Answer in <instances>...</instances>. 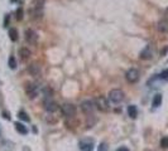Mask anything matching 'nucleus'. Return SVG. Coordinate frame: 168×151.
Listing matches in <instances>:
<instances>
[{
  "instance_id": "nucleus-12",
  "label": "nucleus",
  "mask_w": 168,
  "mask_h": 151,
  "mask_svg": "<svg viewBox=\"0 0 168 151\" xmlns=\"http://www.w3.org/2000/svg\"><path fill=\"white\" fill-rule=\"evenodd\" d=\"M128 115L130 119H137V116H138V108L137 106H134V104H130V106L128 107Z\"/></svg>"
},
{
  "instance_id": "nucleus-8",
  "label": "nucleus",
  "mask_w": 168,
  "mask_h": 151,
  "mask_svg": "<svg viewBox=\"0 0 168 151\" xmlns=\"http://www.w3.org/2000/svg\"><path fill=\"white\" fill-rule=\"evenodd\" d=\"M43 104H44V108H46V110H47L48 112H54V111L58 110V104L54 102L52 98H46L44 102H43Z\"/></svg>"
},
{
  "instance_id": "nucleus-1",
  "label": "nucleus",
  "mask_w": 168,
  "mask_h": 151,
  "mask_svg": "<svg viewBox=\"0 0 168 151\" xmlns=\"http://www.w3.org/2000/svg\"><path fill=\"white\" fill-rule=\"evenodd\" d=\"M61 111L66 117H73L76 115V106L72 103H63L61 106Z\"/></svg>"
},
{
  "instance_id": "nucleus-16",
  "label": "nucleus",
  "mask_w": 168,
  "mask_h": 151,
  "mask_svg": "<svg viewBox=\"0 0 168 151\" xmlns=\"http://www.w3.org/2000/svg\"><path fill=\"white\" fill-rule=\"evenodd\" d=\"M152 103H153L154 107H159V106H161V104H162V95L161 93L155 95L154 97H153V102Z\"/></svg>"
},
{
  "instance_id": "nucleus-6",
  "label": "nucleus",
  "mask_w": 168,
  "mask_h": 151,
  "mask_svg": "<svg viewBox=\"0 0 168 151\" xmlns=\"http://www.w3.org/2000/svg\"><path fill=\"white\" fill-rule=\"evenodd\" d=\"M125 78H127V81L129 83L138 82V79H139V71L135 68H130L127 72V74H125Z\"/></svg>"
},
{
  "instance_id": "nucleus-17",
  "label": "nucleus",
  "mask_w": 168,
  "mask_h": 151,
  "mask_svg": "<svg viewBox=\"0 0 168 151\" xmlns=\"http://www.w3.org/2000/svg\"><path fill=\"white\" fill-rule=\"evenodd\" d=\"M9 38L13 42H16L18 40V30L15 28H10L9 29Z\"/></svg>"
},
{
  "instance_id": "nucleus-4",
  "label": "nucleus",
  "mask_w": 168,
  "mask_h": 151,
  "mask_svg": "<svg viewBox=\"0 0 168 151\" xmlns=\"http://www.w3.org/2000/svg\"><path fill=\"white\" fill-rule=\"evenodd\" d=\"M94 145L95 142L92 138H83L78 142V147L81 151H92L94 150Z\"/></svg>"
},
{
  "instance_id": "nucleus-5",
  "label": "nucleus",
  "mask_w": 168,
  "mask_h": 151,
  "mask_svg": "<svg viewBox=\"0 0 168 151\" xmlns=\"http://www.w3.org/2000/svg\"><path fill=\"white\" fill-rule=\"evenodd\" d=\"M94 102H95V106H96V108H98V110L103 111V112H106V111L109 110V102H107L106 98L103 97V96H100V97L95 98Z\"/></svg>"
},
{
  "instance_id": "nucleus-3",
  "label": "nucleus",
  "mask_w": 168,
  "mask_h": 151,
  "mask_svg": "<svg viewBox=\"0 0 168 151\" xmlns=\"http://www.w3.org/2000/svg\"><path fill=\"white\" fill-rule=\"evenodd\" d=\"M81 110L85 115H92L95 110V102L91 99H86L81 103Z\"/></svg>"
},
{
  "instance_id": "nucleus-27",
  "label": "nucleus",
  "mask_w": 168,
  "mask_h": 151,
  "mask_svg": "<svg viewBox=\"0 0 168 151\" xmlns=\"http://www.w3.org/2000/svg\"><path fill=\"white\" fill-rule=\"evenodd\" d=\"M11 1H13V3H15V1H18V0H11Z\"/></svg>"
},
{
  "instance_id": "nucleus-10",
  "label": "nucleus",
  "mask_w": 168,
  "mask_h": 151,
  "mask_svg": "<svg viewBox=\"0 0 168 151\" xmlns=\"http://www.w3.org/2000/svg\"><path fill=\"white\" fill-rule=\"evenodd\" d=\"M27 95L29 98H34L37 95H38V87L34 86L33 83H31V85H28L27 87Z\"/></svg>"
},
{
  "instance_id": "nucleus-20",
  "label": "nucleus",
  "mask_w": 168,
  "mask_h": 151,
  "mask_svg": "<svg viewBox=\"0 0 168 151\" xmlns=\"http://www.w3.org/2000/svg\"><path fill=\"white\" fill-rule=\"evenodd\" d=\"M9 67H10L11 69H15L16 68V61H15L14 57H10L9 58Z\"/></svg>"
},
{
  "instance_id": "nucleus-26",
  "label": "nucleus",
  "mask_w": 168,
  "mask_h": 151,
  "mask_svg": "<svg viewBox=\"0 0 168 151\" xmlns=\"http://www.w3.org/2000/svg\"><path fill=\"white\" fill-rule=\"evenodd\" d=\"M116 151H129L127 147H119V149H117Z\"/></svg>"
},
{
  "instance_id": "nucleus-28",
  "label": "nucleus",
  "mask_w": 168,
  "mask_h": 151,
  "mask_svg": "<svg viewBox=\"0 0 168 151\" xmlns=\"http://www.w3.org/2000/svg\"><path fill=\"white\" fill-rule=\"evenodd\" d=\"M167 15H168V8H167Z\"/></svg>"
},
{
  "instance_id": "nucleus-15",
  "label": "nucleus",
  "mask_w": 168,
  "mask_h": 151,
  "mask_svg": "<svg viewBox=\"0 0 168 151\" xmlns=\"http://www.w3.org/2000/svg\"><path fill=\"white\" fill-rule=\"evenodd\" d=\"M19 54H20V57H22V59L23 61H27L29 57H31V50L29 49H27V48H22L19 50Z\"/></svg>"
},
{
  "instance_id": "nucleus-23",
  "label": "nucleus",
  "mask_w": 168,
  "mask_h": 151,
  "mask_svg": "<svg viewBox=\"0 0 168 151\" xmlns=\"http://www.w3.org/2000/svg\"><path fill=\"white\" fill-rule=\"evenodd\" d=\"M161 78L164 79V81H167V79H168V69H164V71H163V72L161 73Z\"/></svg>"
},
{
  "instance_id": "nucleus-25",
  "label": "nucleus",
  "mask_w": 168,
  "mask_h": 151,
  "mask_svg": "<svg viewBox=\"0 0 168 151\" xmlns=\"http://www.w3.org/2000/svg\"><path fill=\"white\" fill-rule=\"evenodd\" d=\"M3 116H4V119H6V120H10V115L8 112H3Z\"/></svg>"
},
{
  "instance_id": "nucleus-9",
  "label": "nucleus",
  "mask_w": 168,
  "mask_h": 151,
  "mask_svg": "<svg viewBox=\"0 0 168 151\" xmlns=\"http://www.w3.org/2000/svg\"><path fill=\"white\" fill-rule=\"evenodd\" d=\"M152 54H153V48H152V44H148L147 47L144 48L140 52V58L142 59H149L150 57H152Z\"/></svg>"
},
{
  "instance_id": "nucleus-11",
  "label": "nucleus",
  "mask_w": 168,
  "mask_h": 151,
  "mask_svg": "<svg viewBox=\"0 0 168 151\" xmlns=\"http://www.w3.org/2000/svg\"><path fill=\"white\" fill-rule=\"evenodd\" d=\"M28 71H29V73L32 76H34V77L41 74V67H39L38 63H32V64L28 67Z\"/></svg>"
},
{
  "instance_id": "nucleus-7",
  "label": "nucleus",
  "mask_w": 168,
  "mask_h": 151,
  "mask_svg": "<svg viewBox=\"0 0 168 151\" xmlns=\"http://www.w3.org/2000/svg\"><path fill=\"white\" fill-rule=\"evenodd\" d=\"M26 40L29 44H36L38 40V34L33 29H27L26 30Z\"/></svg>"
},
{
  "instance_id": "nucleus-18",
  "label": "nucleus",
  "mask_w": 168,
  "mask_h": 151,
  "mask_svg": "<svg viewBox=\"0 0 168 151\" xmlns=\"http://www.w3.org/2000/svg\"><path fill=\"white\" fill-rule=\"evenodd\" d=\"M18 117L20 120H23V121H29V116L27 115L24 111H20V112H18Z\"/></svg>"
},
{
  "instance_id": "nucleus-21",
  "label": "nucleus",
  "mask_w": 168,
  "mask_h": 151,
  "mask_svg": "<svg viewBox=\"0 0 168 151\" xmlns=\"http://www.w3.org/2000/svg\"><path fill=\"white\" fill-rule=\"evenodd\" d=\"M16 19L18 20L23 19V8H19V9L16 10Z\"/></svg>"
},
{
  "instance_id": "nucleus-2",
  "label": "nucleus",
  "mask_w": 168,
  "mask_h": 151,
  "mask_svg": "<svg viewBox=\"0 0 168 151\" xmlns=\"http://www.w3.org/2000/svg\"><path fill=\"white\" fill-rule=\"evenodd\" d=\"M109 98L114 103H120L124 99V92L121 90H111L109 92Z\"/></svg>"
},
{
  "instance_id": "nucleus-19",
  "label": "nucleus",
  "mask_w": 168,
  "mask_h": 151,
  "mask_svg": "<svg viewBox=\"0 0 168 151\" xmlns=\"http://www.w3.org/2000/svg\"><path fill=\"white\" fill-rule=\"evenodd\" d=\"M161 147L162 149H168V136H164L161 140Z\"/></svg>"
},
{
  "instance_id": "nucleus-14",
  "label": "nucleus",
  "mask_w": 168,
  "mask_h": 151,
  "mask_svg": "<svg viewBox=\"0 0 168 151\" xmlns=\"http://www.w3.org/2000/svg\"><path fill=\"white\" fill-rule=\"evenodd\" d=\"M14 126H15V130H16V131H18L19 133H22V135H27V133H28V128H27L23 123H20V122H15V123H14Z\"/></svg>"
},
{
  "instance_id": "nucleus-13",
  "label": "nucleus",
  "mask_w": 168,
  "mask_h": 151,
  "mask_svg": "<svg viewBox=\"0 0 168 151\" xmlns=\"http://www.w3.org/2000/svg\"><path fill=\"white\" fill-rule=\"evenodd\" d=\"M158 30L161 33H168V20H161V22L158 23Z\"/></svg>"
},
{
  "instance_id": "nucleus-22",
  "label": "nucleus",
  "mask_w": 168,
  "mask_h": 151,
  "mask_svg": "<svg viewBox=\"0 0 168 151\" xmlns=\"http://www.w3.org/2000/svg\"><path fill=\"white\" fill-rule=\"evenodd\" d=\"M98 151H107V144H106V142H101L100 146H99V149H98Z\"/></svg>"
},
{
  "instance_id": "nucleus-24",
  "label": "nucleus",
  "mask_w": 168,
  "mask_h": 151,
  "mask_svg": "<svg viewBox=\"0 0 168 151\" xmlns=\"http://www.w3.org/2000/svg\"><path fill=\"white\" fill-rule=\"evenodd\" d=\"M10 22V16L9 15H5V19H4V27H8V23Z\"/></svg>"
}]
</instances>
